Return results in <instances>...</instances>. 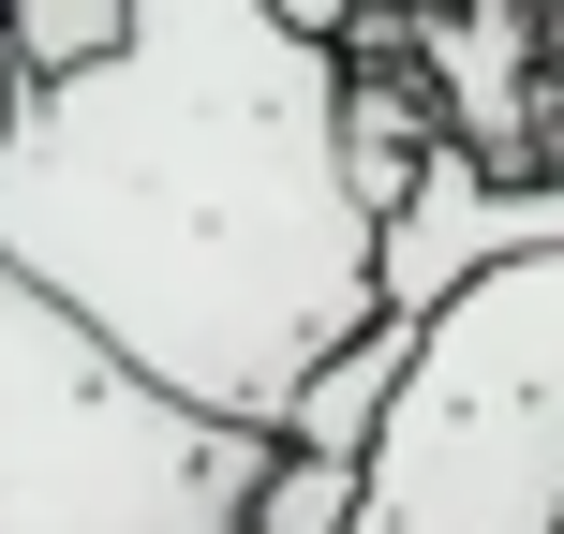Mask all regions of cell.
<instances>
[{
    "instance_id": "9c48e42d",
    "label": "cell",
    "mask_w": 564,
    "mask_h": 534,
    "mask_svg": "<svg viewBox=\"0 0 564 534\" xmlns=\"http://www.w3.org/2000/svg\"><path fill=\"white\" fill-rule=\"evenodd\" d=\"M0 15H15V0H0Z\"/></svg>"
},
{
    "instance_id": "3957f363",
    "label": "cell",
    "mask_w": 564,
    "mask_h": 534,
    "mask_svg": "<svg viewBox=\"0 0 564 534\" xmlns=\"http://www.w3.org/2000/svg\"><path fill=\"white\" fill-rule=\"evenodd\" d=\"M357 534H564V253H506L416 312Z\"/></svg>"
},
{
    "instance_id": "5b68a950",
    "label": "cell",
    "mask_w": 564,
    "mask_h": 534,
    "mask_svg": "<svg viewBox=\"0 0 564 534\" xmlns=\"http://www.w3.org/2000/svg\"><path fill=\"white\" fill-rule=\"evenodd\" d=\"M401 357H416V312H371V327L341 341L297 401H282V446H341V460H371V431H387V401H401Z\"/></svg>"
},
{
    "instance_id": "277c9868",
    "label": "cell",
    "mask_w": 564,
    "mask_h": 534,
    "mask_svg": "<svg viewBox=\"0 0 564 534\" xmlns=\"http://www.w3.org/2000/svg\"><path fill=\"white\" fill-rule=\"evenodd\" d=\"M431 89H446V134L476 164L535 149V0H446L431 15Z\"/></svg>"
},
{
    "instance_id": "52a82bcc",
    "label": "cell",
    "mask_w": 564,
    "mask_h": 534,
    "mask_svg": "<svg viewBox=\"0 0 564 534\" xmlns=\"http://www.w3.org/2000/svg\"><path fill=\"white\" fill-rule=\"evenodd\" d=\"M119 30H134V0H15V15H0V59L45 89V75H89Z\"/></svg>"
},
{
    "instance_id": "6da1fadb",
    "label": "cell",
    "mask_w": 564,
    "mask_h": 534,
    "mask_svg": "<svg viewBox=\"0 0 564 534\" xmlns=\"http://www.w3.org/2000/svg\"><path fill=\"white\" fill-rule=\"evenodd\" d=\"M0 253L194 416L282 431V401L387 312L357 59L282 0H134L89 75L0 119Z\"/></svg>"
},
{
    "instance_id": "30bf717a",
    "label": "cell",
    "mask_w": 564,
    "mask_h": 534,
    "mask_svg": "<svg viewBox=\"0 0 564 534\" xmlns=\"http://www.w3.org/2000/svg\"><path fill=\"white\" fill-rule=\"evenodd\" d=\"M550 15H564V0H550Z\"/></svg>"
},
{
    "instance_id": "ba28073f",
    "label": "cell",
    "mask_w": 564,
    "mask_h": 534,
    "mask_svg": "<svg viewBox=\"0 0 564 534\" xmlns=\"http://www.w3.org/2000/svg\"><path fill=\"white\" fill-rule=\"evenodd\" d=\"M282 15H297V30H327V45H341V30H357V0H282Z\"/></svg>"
},
{
    "instance_id": "7a4b0ae2",
    "label": "cell",
    "mask_w": 564,
    "mask_h": 534,
    "mask_svg": "<svg viewBox=\"0 0 564 534\" xmlns=\"http://www.w3.org/2000/svg\"><path fill=\"white\" fill-rule=\"evenodd\" d=\"M282 431L194 416L0 253V534H238Z\"/></svg>"
},
{
    "instance_id": "8992f818",
    "label": "cell",
    "mask_w": 564,
    "mask_h": 534,
    "mask_svg": "<svg viewBox=\"0 0 564 534\" xmlns=\"http://www.w3.org/2000/svg\"><path fill=\"white\" fill-rule=\"evenodd\" d=\"M238 534H357V460H341V446H268Z\"/></svg>"
}]
</instances>
